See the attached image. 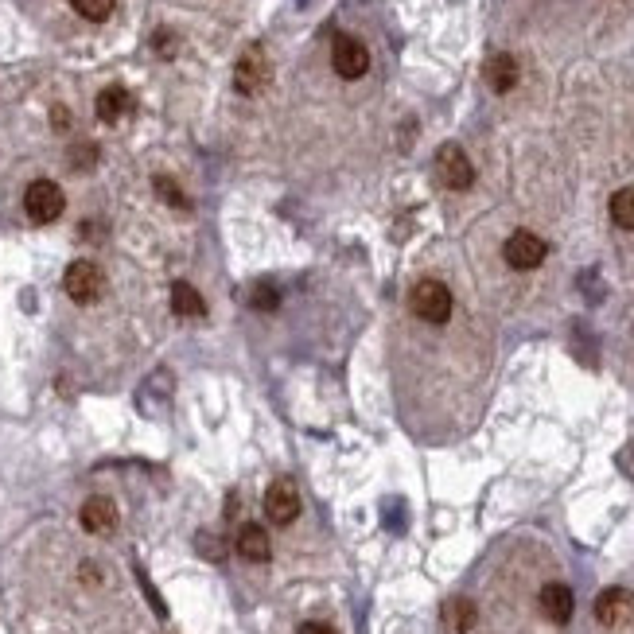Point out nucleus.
<instances>
[{
  "mask_svg": "<svg viewBox=\"0 0 634 634\" xmlns=\"http://www.w3.org/2000/svg\"><path fill=\"white\" fill-rule=\"evenodd\" d=\"M409 308H413L417 319L440 327V323L452 319V292H448L444 281H421L413 288V296H409Z\"/></svg>",
  "mask_w": 634,
  "mask_h": 634,
  "instance_id": "f257e3e1",
  "label": "nucleus"
},
{
  "mask_svg": "<svg viewBox=\"0 0 634 634\" xmlns=\"http://www.w3.org/2000/svg\"><path fill=\"white\" fill-rule=\"evenodd\" d=\"M24 211H28L32 222L47 226V222H55L59 214L67 211V195H63V187H59V183H51V179H36V183H28V191H24Z\"/></svg>",
  "mask_w": 634,
  "mask_h": 634,
  "instance_id": "f03ea898",
  "label": "nucleus"
},
{
  "mask_svg": "<svg viewBox=\"0 0 634 634\" xmlns=\"http://www.w3.org/2000/svg\"><path fill=\"white\" fill-rule=\"evenodd\" d=\"M269 78H273V67H269V55L257 47V43H249L246 51L238 55V67H234V86H238V94H261L265 86H269Z\"/></svg>",
  "mask_w": 634,
  "mask_h": 634,
  "instance_id": "7ed1b4c3",
  "label": "nucleus"
},
{
  "mask_svg": "<svg viewBox=\"0 0 634 634\" xmlns=\"http://www.w3.org/2000/svg\"><path fill=\"white\" fill-rule=\"evenodd\" d=\"M63 288H67V296L74 304H94L106 292V273L94 261H74L71 269L63 273Z\"/></svg>",
  "mask_w": 634,
  "mask_h": 634,
  "instance_id": "20e7f679",
  "label": "nucleus"
},
{
  "mask_svg": "<svg viewBox=\"0 0 634 634\" xmlns=\"http://www.w3.org/2000/svg\"><path fill=\"white\" fill-rule=\"evenodd\" d=\"M545 238H537L533 230H514L510 238H506V246H502V257H506V265L510 269H518V273H529V269H537L541 261H545Z\"/></svg>",
  "mask_w": 634,
  "mask_h": 634,
  "instance_id": "39448f33",
  "label": "nucleus"
},
{
  "mask_svg": "<svg viewBox=\"0 0 634 634\" xmlns=\"http://www.w3.org/2000/svg\"><path fill=\"white\" fill-rule=\"evenodd\" d=\"M436 176H440V183L448 191H467L475 183V168H471V160H467V152L459 144H444L436 152Z\"/></svg>",
  "mask_w": 634,
  "mask_h": 634,
  "instance_id": "423d86ee",
  "label": "nucleus"
},
{
  "mask_svg": "<svg viewBox=\"0 0 634 634\" xmlns=\"http://www.w3.org/2000/svg\"><path fill=\"white\" fill-rule=\"evenodd\" d=\"M331 63H335V74L339 78H362V74L370 71V51H366V43L354 36H339L335 39V47H331Z\"/></svg>",
  "mask_w": 634,
  "mask_h": 634,
  "instance_id": "0eeeda50",
  "label": "nucleus"
},
{
  "mask_svg": "<svg viewBox=\"0 0 634 634\" xmlns=\"http://www.w3.org/2000/svg\"><path fill=\"white\" fill-rule=\"evenodd\" d=\"M265 518L273 526H292L300 518V491L288 483V479H277L269 491H265Z\"/></svg>",
  "mask_w": 634,
  "mask_h": 634,
  "instance_id": "6e6552de",
  "label": "nucleus"
},
{
  "mask_svg": "<svg viewBox=\"0 0 634 634\" xmlns=\"http://www.w3.org/2000/svg\"><path fill=\"white\" fill-rule=\"evenodd\" d=\"M596 619L603 627H627L634 619V592H627V588H607V592H599Z\"/></svg>",
  "mask_w": 634,
  "mask_h": 634,
  "instance_id": "1a4fd4ad",
  "label": "nucleus"
},
{
  "mask_svg": "<svg viewBox=\"0 0 634 634\" xmlns=\"http://www.w3.org/2000/svg\"><path fill=\"white\" fill-rule=\"evenodd\" d=\"M78 518H82V529H86V533L106 537V533L117 529V506H113L109 498H102V494H94V498H86V502H82Z\"/></svg>",
  "mask_w": 634,
  "mask_h": 634,
  "instance_id": "9d476101",
  "label": "nucleus"
},
{
  "mask_svg": "<svg viewBox=\"0 0 634 634\" xmlns=\"http://www.w3.org/2000/svg\"><path fill=\"white\" fill-rule=\"evenodd\" d=\"M541 611H545V619L549 623H568L572 619V611H576V599H572V588L568 584H545L541 588Z\"/></svg>",
  "mask_w": 634,
  "mask_h": 634,
  "instance_id": "9b49d317",
  "label": "nucleus"
},
{
  "mask_svg": "<svg viewBox=\"0 0 634 634\" xmlns=\"http://www.w3.org/2000/svg\"><path fill=\"white\" fill-rule=\"evenodd\" d=\"M234 549H238V557H246L253 564H265L269 561V553H273V545H269V533L261 526H242L238 529V537H234Z\"/></svg>",
  "mask_w": 634,
  "mask_h": 634,
  "instance_id": "f8f14e48",
  "label": "nucleus"
},
{
  "mask_svg": "<svg viewBox=\"0 0 634 634\" xmlns=\"http://www.w3.org/2000/svg\"><path fill=\"white\" fill-rule=\"evenodd\" d=\"M483 74H487V86H491L494 94H506V90H514V86H518V59H514V55H506V51H498V55L487 59Z\"/></svg>",
  "mask_w": 634,
  "mask_h": 634,
  "instance_id": "ddd939ff",
  "label": "nucleus"
},
{
  "mask_svg": "<svg viewBox=\"0 0 634 634\" xmlns=\"http://www.w3.org/2000/svg\"><path fill=\"white\" fill-rule=\"evenodd\" d=\"M94 106H98V117H102L106 125H117L125 113H133V94H129L125 86H106Z\"/></svg>",
  "mask_w": 634,
  "mask_h": 634,
  "instance_id": "4468645a",
  "label": "nucleus"
},
{
  "mask_svg": "<svg viewBox=\"0 0 634 634\" xmlns=\"http://www.w3.org/2000/svg\"><path fill=\"white\" fill-rule=\"evenodd\" d=\"M172 312L187 319H199L207 316V300L199 296V288H191L187 281H176L172 284Z\"/></svg>",
  "mask_w": 634,
  "mask_h": 634,
  "instance_id": "2eb2a0df",
  "label": "nucleus"
},
{
  "mask_svg": "<svg viewBox=\"0 0 634 634\" xmlns=\"http://www.w3.org/2000/svg\"><path fill=\"white\" fill-rule=\"evenodd\" d=\"M444 627L456 634H467L475 627V603L471 599H452L448 607H444Z\"/></svg>",
  "mask_w": 634,
  "mask_h": 634,
  "instance_id": "dca6fc26",
  "label": "nucleus"
},
{
  "mask_svg": "<svg viewBox=\"0 0 634 634\" xmlns=\"http://www.w3.org/2000/svg\"><path fill=\"white\" fill-rule=\"evenodd\" d=\"M611 222L619 230H634V187H623L611 195Z\"/></svg>",
  "mask_w": 634,
  "mask_h": 634,
  "instance_id": "f3484780",
  "label": "nucleus"
},
{
  "mask_svg": "<svg viewBox=\"0 0 634 634\" xmlns=\"http://www.w3.org/2000/svg\"><path fill=\"white\" fill-rule=\"evenodd\" d=\"M74 8L86 16V20H94V24H102V20H109L113 16V4L117 0H71Z\"/></svg>",
  "mask_w": 634,
  "mask_h": 634,
  "instance_id": "a211bd4d",
  "label": "nucleus"
},
{
  "mask_svg": "<svg viewBox=\"0 0 634 634\" xmlns=\"http://www.w3.org/2000/svg\"><path fill=\"white\" fill-rule=\"evenodd\" d=\"M249 304H253L257 312H273V308L281 304V292H277L273 284H257V288H253V300H249Z\"/></svg>",
  "mask_w": 634,
  "mask_h": 634,
  "instance_id": "6ab92c4d",
  "label": "nucleus"
},
{
  "mask_svg": "<svg viewBox=\"0 0 634 634\" xmlns=\"http://www.w3.org/2000/svg\"><path fill=\"white\" fill-rule=\"evenodd\" d=\"M156 191L164 195V203H172V207H179V211H187V207H191V203H187V195H183V191H179L168 176H156Z\"/></svg>",
  "mask_w": 634,
  "mask_h": 634,
  "instance_id": "aec40b11",
  "label": "nucleus"
},
{
  "mask_svg": "<svg viewBox=\"0 0 634 634\" xmlns=\"http://www.w3.org/2000/svg\"><path fill=\"white\" fill-rule=\"evenodd\" d=\"M199 549H203L211 561H222V541H218V537H207V533H203V537H199Z\"/></svg>",
  "mask_w": 634,
  "mask_h": 634,
  "instance_id": "412c9836",
  "label": "nucleus"
},
{
  "mask_svg": "<svg viewBox=\"0 0 634 634\" xmlns=\"http://www.w3.org/2000/svg\"><path fill=\"white\" fill-rule=\"evenodd\" d=\"M94 156H98V152H94V144H86V148H74L71 164H78V168H90V164H94Z\"/></svg>",
  "mask_w": 634,
  "mask_h": 634,
  "instance_id": "4be33fe9",
  "label": "nucleus"
},
{
  "mask_svg": "<svg viewBox=\"0 0 634 634\" xmlns=\"http://www.w3.org/2000/svg\"><path fill=\"white\" fill-rule=\"evenodd\" d=\"M156 51H160V55H176V47H172V32H156Z\"/></svg>",
  "mask_w": 634,
  "mask_h": 634,
  "instance_id": "5701e85b",
  "label": "nucleus"
},
{
  "mask_svg": "<svg viewBox=\"0 0 634 634\" xmlns=\"http://www.w3.org/2000/svg\"><path fill=\"white\" fill-rule=\"evenodd\" d=\"M300 634H335V631H331L327 623H304V627H300Z\"/></svg>",
  "mask_w": 634,
  "mask_h": 634,
  "instance_id": "b1692460",
  "label": "nucleus"
}]
</instances>
